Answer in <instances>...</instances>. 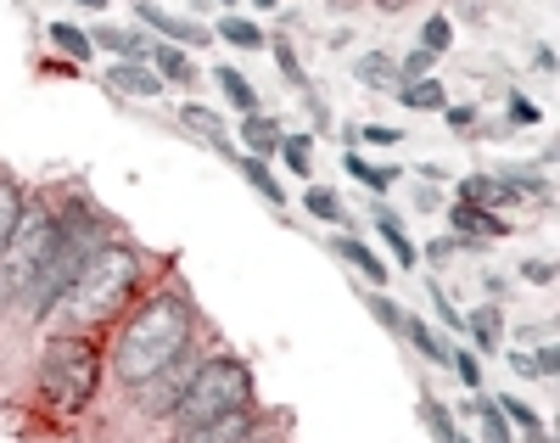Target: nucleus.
Wrapping results in <instances>:
<instances>
[{
	"instance_id": "nucleus-35",
	"label": "nucleus",
	"mask_w": 560,
	"mask_h": 443,
	"mask_svg": "<svg viewBox=\"0 0 560 443\" xmlns=\"http://www.w3.org/2000/svg\"><path fill=\"white\" fill-rule=\"evenodd\" d=\"M359 141H370V146H398V141H404V129H392V124H364Z\"/></svg>"
},
{
	"instance_id": "nucleus-36",
	"label": "nucleus",
	"mask_w": 560,
	"mask_h": 443,
	"mask_svg": "<svg viewBox=\"0 0 560 443\" xmlns=\"http://www.w3.org/2000/svg\"><path fill=\"white\" fill-rule=\"evenodd\" d=\"M448 365L460 371V382H465V387H482V365H476L471 354H448Z\"/></svg>"
},
{
	"instance_id": "nucleus-43",
	"label": "nucleus",
	"mask_w": 560,
	"mask_h": 443,
	"mask_svg": "<svg viewBox=\"0 0 560 443\" xmlns=\"http://www.w3.org/2000/svg\"><path fill=\"white\" fill-rule=\"evenodd\" d=\"M79 6H90V12H101V6H107V0H79Z\"/></svg>"
},
{
	"instance_id": "nucleus-14",
	"label": "nucleus",
	"mask_w": 560,
	"mask_h": 443,
	"mask_svg": "<svg viewBox=\"0 0 560 443\" xmlns=\"http://www.w3.org/2000/svg\"><path fill=\"white\" fill-rule=\"evenodd\" d=\"M241 141H247V158H269V152H280V129L269 124L264 113H247V124H241Z\"/></svg>"
},
{
	"instance_id": "nucleus-32",
	"label": "nucleus",
	"mask_w": 560,
	"mask_h": 443,
	"mask_svg": "<svg viewBox=\"0 0 560 443\" xmlns=\"http://www.w3.org/2000/svg\"><path fill=\"white\" fill-rule=\"evenodd\" d=\"M448 40H454V23H448V17H432V23H426V29H420V51H448Z\"/></svg>"
},
{
	"instance_id": "nucleus-20",
	"label": "nucleus",
	"mask_w": 560,
	"mask_h": 443,
	"mask_svg": "<svg viewBox=\"0 0 560 443\" xmlns=\"http://www.w3.org/2000/svg\"><path fill=\"white\" fill-rule=\"evenodd\" d=\"M213 79H219V90H224V96H230V101H236L241 113H258V90H252V85H247V79H241L236 68H219V73H213Z\"/></svg>"
},
{
	"instance_id": "nucleus-1",
	"label": "nucleus",
	"mask_w": 560,
	"mask_h": 443,
	"mask_svg": "<svg viewBox=\"0 0 560 443\" xmlns=\"http://www.w3.org/2000/svg\"><path fill=\"white\" fill-rule=\"evenodd\" d=\"M185 348H191V309H185V298L163 292L140 315H129L124 337H118V354H112V371H118V382L140 387L146 376L174 365Z\"/></svg>"
},
{
	"instance_id": "nucleus-27",
	"label": "nucleus",
	"mask_w": 560,
	"mask_h": 443,
	"mask_svg": "<svg viewBox=\"0 0 560 443\" xmlns=\"http://www.w3.org/2000/svg\"><path fill=\"white\" fill-rule=\"evenodd\" d=\"M510 365H516V376H555L560 354H555V348H538V354H527V348H521Z\"/></svg>"
},
{
	"instance_id": "nucleus-23",
	"label": "nucleus",
	"mask_w": 560,
	"mask_h": 443,
	"mask_svg": "<svg viewBox=\"0 0 560 443\" xmlns=\"http://www.w3.org/2000/svg\"><path fill=\"white\" fill-rule=\"evenodd\" d=\"M376 230H381V242L392 247V258H398V264H404V270H409V264H415V247H409L404 225H398V219H392V214H381V219H376Z\"/></svg>"
},
{
	"instance_id": "nucleus-12",
	"label": "nucleus",
	"mask_w": 560,
	"mask_h": 443,
	"mask_svg": "<svg viewBox=\"0 0 560 443\" xmlns=\"http://www.w3.org/2000/svg\"><path fill=\"white\" fill-rule=\"evenodd\" d=\"M460 197L471 202V208H510L516 202V191H510V180H493V174H476V180H465L460 186Z\"/></svg>"
},
{
	"instance_id": "nucleus-42",
	"label": "nucleus",
	"mask_w": 560,
	"mask_h": 443,
	"mask_svg": "<svg viewBox=\"0 0 560 443\" xmlns=\"http://www.w3.org/2000/svg\"><path fill=\"white\" fill-rule=\"evenodd\" d=\"M370 6H381V12H398V6H404V0H370Z\"/></svg>"
},
{
	"instance_id": "nucleus-8",
	"label": "nucleus",
	"mask_w": 560,
	"mask_h": 443,
	"mask_svg": "<svg viewBox=\"0 0 560 443\" xmlns=\"http://www.w3.org/2000/svg\"><path fill=\"white\" fill-rule=\"evenodd\" d=\"M174 443H258V421H252V410H230L213 421H196V427H180Z\"/></svg>"
},
{
	"instance_id": "nucleus-34",
	"label": "nucleus",
	"mask_w": 560,
	"mask_h": 443,
	"mask_svg": "<svg viewBox=\"0 0 560 443\" xmlns=\"http://www.w3.org/2000/svg\"><path fill=\"white\" fill-rule=\"evenodd\" d=\"M476 415H482V438L488 443H510V432H504V415H499V404H471Z\"/></svg>"
},
{
	"instance_id": "nucleus-39",
	"label": "nucleus",
	"mask_w": 560,
	"mask_h": 443,
	"mask_svg": "<svg viewBox=\"0 0 560 443\" xmlns=\"http://www.w3.org/2000/svg\"><path fill=\"white\" fill-rule=\"evenodd\" d=\"M370 309H376V320H381V326H404V309H398V303H387V298H370Z\"/></svg>"
},
{
	"instance_id": "nucleus-9",
	"label": "nucleus",
	"mask_w": 560,
	"mask_h": 443,
	"mask_svg": "<svg viewBox=\"0 0 560 443\" xmlns=\"http://www.w3.org/2000/svg\"><path fill=\"white\" fill-rule=\"evenodd\" d=\"M140 23H152L163 40H174V45H208L213 34L208 29H196V23H185V17H168L163 6H152V0H140Z\"/></svg>"
},
{
	"instance_id": "nucleus-4",
	"label": "nucleus",
	"mask_w": 560,
	"mask_h": 443,
	"mask_svg": "<svg viewBox=\"0 0 560 443\" xmlns=\"http://www.w3.org/2000/svg\"><path fill=\"white\" fill-rule=\"evenodd\" d=\"M96 382H101V348L79 331H62L45 343L40 359V399L51 404L56 415H79L84 404L96 399Z\"/></svg>"
},
{
	"instance_id": "nucleus-21",
	"label": "nucleus",
	"mask_w": 560,
	"mask_h": 443,
	"mask_svg": "<svg viewBox=\"0 0 560 443\" xmlns=\"http://www.w3.org/2000/svg\"><path fill=\"white\" fill-rule=\"evenodd\" d=\"M280 158H286L292 174L308 180V169H314V141H308V135H280Z\"/></svg>"
},
{
	"instance_id": "nucleus-37",
	"label": "nucleus",
	"mask_w": 560,
	"mask_h": 443,
	"mask_svg": "<svg viewBox=\"0 0 560 443\" xmlns=\"http://www.w3.org/2000/svg\"><path fill=\"white\" fill-rule=\"evenodd\" d=\"M275 62H280V73H286L292 85H303V62L292 57V45H280V40H275Z\"/></svg>"
},
{
	"instance_id": "nucleus-10",
	"label": "nucleus",
	"mask_w": 560,
	"mask_h": 443,
	"mask_svg": "<svg viewBox=\"0 0 560 443\" xmlns=\"http://www.w3.org/2000/svg\"><path fill=\"white\" fill-rule=\"evenodd\" d=\"M107 90H124V96H163V79H157L152 68H140V62H118V68L107 73Z\"/></svg>"
},
{
	"instance_id": "nucleus-40",
	"label": "nucleus",
	"mask_w": 560,
	"mask_h": 443,
	"mask_svg": "<svg viewBox=\"0 0 560 443\" xmlns=\"http://www.w3.org/2000/svg\"><path fill=\"white\" fill-rule=\"evenodd\" d=\"M510 118H516V124H538V107H532L527 96H510Z\"/></svg>"
},
{
	"instance_id": "nucleus-30",
	"label": "nucleus",
	"mask_w": 560,
	"mask_h": 443,
	"mask_svg": "<svg viewBox=\"0 0 560 443\" xmlns=\"http://www.w3.org/2000/svg\"><path fill=\"white\" fill-rule=\"evenodd\" d=\"M493 404H499V415H510V421H516L527 438H544V427H538V410H532V404H521V399H493Z\"/></svg>"
},
{
	"instance_id": "nucleus-13",
	"label": "nucleus",
	"mask_w": 560,
	"mask_h": 443,
	"mask_svg": "<svg viewBox=\"0 0 560 443\" xmlns=\"http://www.w3.org/2000/svg\"><path fill=\"white\" fill-rule=\"evenodd\" d=\"M398 101H404L409 113H443V107H448V90L437 85V79H409V85L398 90Z\"/></svg>"
},
{
	"instance_id": "nucleus-29",
	"label": "nucleus",
	"mask_w": 560,
	"mask_h": 443,
	"mask_svg": "<svg viewBox=\"0 0 560 443\" xmlns=\"http://www.w3.org/2000/svg\"><path fill=\"white\" fill-rule=\"evenodd\" d=\"M241 174H247V180H252L258 191H264L269 202H286V191H280V180L264 169V158H241Z\"/></svg>"
},
{
	"instance_id": "nucleus-6",
	"label": "nucleus",
	"mask_w": 560,
	"mask_h": 443,
	"mask_svg": "<svg viewBox=\"0 0 560 443\" xmlns=\"http://www.w3.org/2000/svg\"><path fill=\"white\" fill-rule=\"evenodd\" d=\"M51 242H56V214L40 208V202H23V214H17V225H12V242L0 247V303L17 298V292L34 281V270L45 264Z\"/></svg>"
},
{
	"instance_id": "nucleus-38",
	"label": "nucleus",
	"mask_w": 560,
	"mask_h": 443,
	"mask_svg": "<svg viewBox=\"0 0 560 443\" xmlns=\"http://www.w3.org/2000/svg\"><path fill=\"white\" fill-rule=\"evenodd\" d=\"M426 404H432V410H426V415H432V432H437L443 443H454V421H448V410H443L437 399H426Z\"/></svg>"
},
{
	"instance_id": "nucleus-28",
	"label": "nucleus",
	"mask_w": 560,
	"mask_h": 443,
	"mask_svg": "<svg viewBox=\"0 0 560 443\" xmlns=\"http://www.w3.org/2000/svg\"><path fill=\"white\" fill-rule=\"evenodd\" d=\"M348 174H359L370 191H387L392 180H398V169H381V163H364L359 152H348Z\"/></svg>"
},
{
	"instance_id": "nucleus-24",
	"label": "nucleus",
	"mask_w": 560,
	"mask_h": 443,
	"mask_svg": "<svg viewBox=\"0 0 560 443\" xmlns=\"http://www.w3.org/2000/svg\"><path fill=\"white\" fill-rule=\"evenodd\" d=\"M336 247H342V258H348V264L364 275V281H376V286L387 281V270H381V258L370 253V247H359V242H336Z\"/></svg>"
},
{
	"instance_id": "nucleus-44",
	"label": "nucleus",
	"mask_w": 560,
	"mask_h": 443,
	"mask_svg": "<svg viewBox=\"0 0 560 443\" xmlns=\"http://www.w3.org/2000/svg\"><path fill=\"white\" fill-rule=\"evenodd\" d=\"M219 6H230V0H219Z\"/></svg>"
},
{
	"instance_id": "nucleus-16",
	"label": "nucleus",
	"mask_w": 560,
	"mask_h": 443,
	"mask_svg": "<svg viewBox=\"0 0 560 443\" xmlns=\"http://www.w3.org/2000/svg\"><path fill=\"white\" fill-rule=\"evenodd\" d=\"M152 62L157 68L152 73H168V79H174V85H191L196 79V68H191V57H185V45H152Z\"/></svg>"
},
{
	"instance_id": "nucleus-26",
	"label": "nucleus",
	"mask_w": 560,
	"mask_h": 443,
	"mask_svg": "<svg viewBox=\"0 0 560 443\" xmlns=\"http://www.w3.org/2000/svg\"><path fill=\"white\" fill-rule=\"evenodd\" d=\"M404 326H409V337H415V348H420V354H426V359H437V365H448V354H454V348H448L432 326H420V320H404Z\"/></svg>"
},
{
	"instance_id": "nucleus-3",
	"label": "nucleus",
	"mask_w": 560,
	"mask_h": 443,
	"mask_svg": "<svg viewBox=\"0 0 560 443\" xmlns=\"http://www.w3.org/2000/svg\"><path fill=\"white\" fill-rule=\"evenodd\" d=\"M101 247H107V242H101L96 214H84V208H68V219H56V242H51V253H45V264L34 270V281L17 292V303H23L34 320H45V315H51V303L62 298L73 281H79V270L101 253Z\"/></svg>"
},
{
	"instance_id": "nucleus-31",
	"label": "nucleus",
	"mask_w": 560,
	"mask_h": 443,
	"mask_svg": "<svg viewBox=\"0 0 560 443\" xmlns=\"http://www.w3.org/2000/svg\"><path fill=\"white\" fill-rule=\"evenodd\" d=\"M465 326L476 331V343H482V348H499V309H476Z\"/></svg>"
},
{
	"instance_id": "nucleus-41",
	"label": "nucleus",
	"mask_w": 560,
	"mask_h": 443,
	"mask_svg": "<svg viewBox=\"0 0 560 443\" xmlns=\"http://www.w3.org/2000/svg\"><path fill=\"white\" fill-rule=\"evenodd\" d=\"M527 281L549 286V281H555V264H544V258H538V264H527Z\"/></svg>"
},
{
	"instance_id": "nucleus-22",
	"label": "nucleus",
	"mask_w": 560,
	"mask_h": 443,
	"mask_svg": "<svg viewBox=\"0 0 560 443\" xmlns=\"http://www.w3.org/2000/svg\"><path fill=\"white\" fill-rule=\"evenodd\" d=\"M96 40L107 45V51H118V62H140L146 51H152V45L140 40V34H124V29H101Z\"/></svg>"
},
{
	"instance_id": "nucleus-17",
	"label": "nucleus",
	"mask_w": 560,
	"mask_h": 443,
	"mask_svg": "<svg viewBox=\"0 0 560 443\" xmlns=\"http://www.w3.org/2000/svg\"><path fill=\"white\" fill-rule=\"evenodd\" d=\"M51 45L62 51V57H73V62H84L90 51H96V40L84 29H73V23H51Z\"/></svg>"
},
{
	"instance_id": "nucleus-45",
	"label": "nucleus",
	"mask_w": 560,
	"mask_h": 443,
	"mask_svg": "<svg viewBox=\"0 0 560 443\" xmlns=\"http://www.w3.org/2000/svg\"><path fill=\"white\" fill-rule=\"evenodd\" d=\"M454 443H465V438H454Z\"/></svg>"
},
{
	"instance_id": "nucleus-19",
	"label": "nucleus",
	"mask_w": 560,
	"mask_h": 443,
	"mask_svg": "<svg viewBox=\"0 0 560 443\" xmlns=\"http://www.w3.org/2000/svg\"><path fill=\"white\" fill-rule=\"evenodd\" d=\"M219 40L224 45H241V51H258V45H269L264 34H258V23H247V17H224V23H219Z\"/></svg>"
},
{
	"instance_id": "nucleus-33",
	"label": "nucleus",
	"mask_w": 560,
	"mask_h": 443,
	"mask_svg": "<svg viewBox=\"0 0 560 443\" xmlns=\"http://www.w3.org/2000/svg\"><path fill=\"white\" fill-rule=\"evenodd\" d=\"M303 202H308V214H314V219H331V225H336V219H342V202H336L325 186H314Z\"/></svg>"
},
{
	"instance_id": "nucleus-15",
	"label": "nucleus",
	"mask_w": 560,
	"mask_h": 443,
	"mask_svg": "<svg viewBox=\"0 0 560 443\" xmlns=\"http://www.w3.org/2000/svg\"><path fill=\"white\" fill-rule=\"evenodd\" d=\"M454 230H465V236H510V225H504L499 214H488V208H471V202H460V208H454Z\"/></svg>"
},
{
	"instance_id": "nucleus-18",
	"label": "nucleus",
	"mask_w": 560,
	"mask_h": 443,
	"mask_svg": "<svg viewBox=\"0 0 560 443\" xmlns=\"http://www.w3.org/2000/svg\"><path fill=\"white\" fill-rule=\"evenodd\" d=\"M180 118L196 129V135H208L213 146H230V135H224V118L213 113V107H180Z\"/></svg>"
},
{
	"instance_id": "nucleus-7",
	"label": "nucleus",
	"mask_w": 560,
	"mask_h": 443,
	"mask_svg": "<svg viewBox=\"0 0 560 443\" xmlns=\"http://www.w3.org/2000/svg\"><path fill=\"white\" fill-rule=\"evenodd\" d=\"M191 376H196V365L185 354L174 359V365H163L157 376H146V382L135 387V393H140V410H146V415H174V404H180V393H185V382H191Z\"/></svg>"
},
{
	"instance_id": "nucleus-2",
	"label": "nucleus",
	"mask_w": 560,
	"mask_h": 443,
	"mask_svg": "<svg viewBox=\"0 0 560 443\" xmlns=\"http://www.w3.org/2000/svg\"><path fill=\"white\" fill-rule=\"evenodd\" d=\"M135 286H140V258L129 253V247H101V253L79 270V281L51 303V315L68 331L101 326V320L124 315V303L135 298Z\"/></svg>"
},
{
	"instance_id": "nucleus-25",
	"label": "nucleus",
	"mask_w": 560,
	"mask_h": 443,
	"mask_svg": "<svg viewBox=\"0 0 560 443\" xmlns=\"http://www.w3.org/2000/svg\"><path fill=\"white\" fill-rule=\"evenodd\" d=\"M17 214H23V191L12 186V180H0V247L12 242V225Z\"/></svg>"
},
{
	"instance_id": "nucleus-11",
	"label": "nucleus",
	"mask_w": 560,
	"mask_h": 443,
	"mask_svg": "<svg viewBox=\"0 0 560 443\" xmlns=\"http://www.w3.org/2000/svg\"><path fill=\"white\" fill-rule=\"evenodd\" d=\"M353 73H359L364 85L387 90V96H398V90H404V73H398V62H392V57H381V51H364V57L353 62Z\"/></svg>"
},
{
	"instance_id": "nucleus-5",
	"label": "nucleus",
	"mask_w": 560,
	"mask_h": 443,
	"mask_svg": "<svg viewBox=\"0 0 560 443\" xmlns=\"http://www.w3.org/2000/svg\"><path fill=\"white\" fill-rule=\"evenodd\" d=\"M230 410H252V371L241 359H208L185 382L180 404H174V421L196 427V421H213V415H230Z\"/></svg>"
}]
</instances>
